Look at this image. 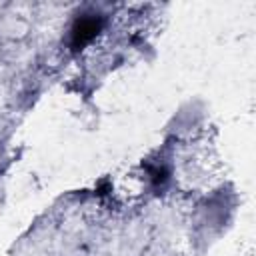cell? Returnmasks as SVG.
<instances>
[{
  "mask_svg": "<svg viewBox=\"0 0 256 256\" xmlns=\"http://www.w3.org/2000/svg\"><path fill=\"white\" fill-rule=\"evenodd\" d=\"M102 26H104V20L96 14H88V16L78 18L70 28V46L74 50H80V48L88 46L98 36Z\"/></svg>",
  "mask_w": 256,
  "mask_h": 256,
  "instance_id": "6da1fadb",
  "label": "cell"
}]
</instances>
